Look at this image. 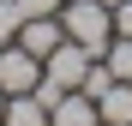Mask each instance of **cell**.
<instances>
[{
    "label": "cell",
    "mask_w": 132,
    "mask_h": 126,
    "mask_svg": "<svg viewBox=\"0 0 132 126\" xmlns=\"http://www.w3.org/2000/svg\"><path fill=\"white\" fill-rule=\"evenodd\" d=\"M0 126H48V102L36 90H18V96H6V108H0Z\"/></svg>",
    "instance_id": "6"
},
{
    "label": "cell",
    "mask_w": 132,
    "mask_h": 126,
    "mask_svg": "<svg viewBox=\"0 0 132 126\" xmlns=\"http://www.w3.org/2000/svg\"><path fill=\"white\" fill-rule=\"evenodd\" d=\"M60 30L84 42L90 54H102L114 42V12H108V0H60Z\"/></svg>",
    "instance_id": "1"
},
{
    "label": "cell",
    "mask_w": 132,
    "mask_h": 126,
    "mask_svg": "<svg viewBox=\"0 0 132 126\" xmlns=\"http://www.w3.org/2000/svg\"><path fill=\"white\" fill-rule=\"evenodd\" d=\"M90 48H84V42H72V36H66L60 42V48L48 54V60H42V78H36V96L42 102H54L60 90H78V84H84V72H90Z\"/></svg>",
    "instance_id": "2"
},
{
    "label": "cell",
    "mask_w": 132,
    "mask_h": 126,
    "mask_svg": "<svg viewBox=\"0 0 132 126\" xmlns=\"http://www.w3.org/2000/svg\"><path fill=\"white\" fill-rule=\"evenodd\" d=\"M108 84H114V72H108V60L96 54V60H90V72H84V84H78V90H84V96H90V102H96V96L108 90Z\"/></svg>",
    "instance_id": "8"
},
{
    "label": "cell",
    "mask_w": 132,
    "mask_h": 126,
    "mask_svg": "<svg viewBox=\"0 0 132 126\" xmlns=\"http://www.w3.org/2000/svg\"><path fill=\"white\" fill-rule=\"evenodd\" d=\"M36 78H42V60L30 48H18V42H6V48H0V90H6V96L36 90Z\"/></svg>",
    "instance_id": "3"
},
{
    "label": "cell",
    "mask_w": 132,
    "mask_h": 126,
    "mask_svg": "<svg viewBox=\"0 0 132 126\" xmlns=\"http://www.w3.org/2000/svg\"><path fill=\"white\" fill-rule=\"evenodd\" d=\"M108 12H114V36H132V0H114Z\"/></svg>",
    "instance_id": "11"
},
{
    "label": "cell",
    "mask_w": 132,
    "mask_h": 126,
    "mask_svg": "<svg viewBox=\"0 0 132 126\" xmlns=\"http://www.w3.org/2000/svg\"><path fill=\"white\" fill-rule=\"evenodd\" d=\"M24 18H48V12H60V0H12Z\"/></svg>",
    "instance_id": "10"
},
{
    "label": "cell",
    "mask_w": 132,
    "mask_h": 126,
    "mask_svg": "<svg viewBox=\"0 0 132 126\" xmlns=\"http://www.w3.org/2000/svg\"><path fill=\"white\" fill-rule=\"evenodd\" d=\"M18 24H24V12H18L12 0H0V48H6V42L18 36Z\"/></svg>",
    "instance_id": "9"
},
{
    "label": "cell",
    "mask_w": 132,
    "mask_h": 126,
    "mask_svg": "<svg viewBox=\"0 0 132 126\" xmlns=\"http://www.w3.org/2000/svg\"><path fill=\"white\" fill-rule=\"evenodd\" d=\"M48 126H102V114H96V102L84 90H60L48 102Z\"/></svg>",
    "instance_id": "5"
},
{
    "label": "cell",
    "mask_w": 132,
    "mask_h": 126,
    "mask_svg": "<svg viewBox=\"0 0 132 126\" xmlns=\"http://www.w3.org/2000/svg\"><path fill=\"white\" fill-rule=\"evenodd\" d=\"M0 108H6V90H0Z\"/></svg>",
    "instance_id": "12"
},
{
    "label": "cell",
    "mask_w": 132,
    "mask_h": 126,
    "mask_svg": "<svg viewBox=\"0 0 132 126\" xmlns=\"http://www.w3.org/2000/svg\"><path fill=\"white\" fill-rule=\"evenodd\" d=\"M96 114H102V126H132V84L126 78H114L96 96Z\"/></svg>",
    "instance_id": "7"
},
{
    "label": "cell",
    "mask_w": 132,
    "mask_h": 126,
    "mask_svg": "<svg viewBox=\"0 0 132 126\" xmlns=\"http://www.w3.org/2000/svg\"><path fill=\"white\" fill-rule=\"evenodd\" d=\"M108 6H114V0H108Z\"/></svg>",
    "instance_id": "13"
},
{
    "label": "cell",
    "mask_w": 132,
    "mask_h": 126,
    "mask_svg": "<svg viewBox=\"0 0 132 126\" xmlns=\"http://www.w3.org/2000/svg\"><path fill=\"white\" fill-rule=\"evenodd\" d=\"M12 42H18V48H30L36 60H48V54L60 48V42H66V30H60V12H48V18H24Z\"/></svg>",
    "instance_id": "4"
}]
</instances>
